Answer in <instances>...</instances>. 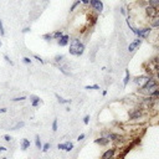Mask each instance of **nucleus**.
I'll list each match as a JSON object with an SVG mask.
<instances>
[{"label": "nucleus", "instance_id": "cd10ccee", "mask_svg": "<svg viewBox=\"0 0 159 159\" xmlns=\"http://www.w3.org/2000/svg\"><path fill=\"white\" fill-rule=\"evenodd\" d=\"M0 35L4 36L5 35V30H4V25H2V20L0 19Z\"/></svg>", "mask_w": 159, "mask_h": 159}, {"label": "nucleus", "instance_id": "e433bc0d", "mask_svg": "<svg viewBox=\"0 0 159 159\" xmlns=\"http://www.w3.org/2000/svg\"><path fill=\"white\" fill-rule=\"evenodd\" d=\"M84 137H86V135H84V134H83V133H82V134H80V135H78V138H77V140H78V142H80V140H82V139H83V138H84Z\"/></svg>", "mask_w": 159, "mask_h": 159}, {"label": "nucleus", "instance_id": "a878e982", "mask_svg": "<svg viewBox=\"0 0 159 159\" xmlns=\"http://www.w3.org/2000/svg\"><path fill=\"white\" fill-rule=\"evenodd\" d=\"M57 128H58V125H57V118H55V119H53V122H52V130H53V132H56V130H57Z\"/></svg>", "mask_w": 159, "mask_h": 159}, {"label": "nucleus", "instance_id": "b1692460", "mask_svg": "<svg viewBox=\"0 0 159 159\" xmlns=\"http://www.w3.org/2000/svg\"><path fill=\"white\" fill-rule=\"evenodd\" d=\"M73 149V143H71V142H67V145H66V152H71Z\"/></svg>", "mask_w": 159, "mask_h": 159}, {"label": "nucleus", "instance_id": "aec40b11", "mask_svg": "<svg viewBox=\"0 0 159 159\" xmlns=\"http://www.w3.org/2000/svg\"><path fill=\"white\" fill-rule=\"evenodd\" d=\"M81 5V1H78V0H76L72 5H71V7H70V11H75L76 10V7H78Z\"/></svg>", "mask_w": 159, "mask_h": 159}, {"label": "nucleus", "instance_id": "f257e3e1", "mask_svg": "<svg viewBox=\"0 0 159 159\" xmlns=\"http://www.w3.org/2000/svg\"><path fill=\"white\" fill-rule=\"evenodd\" d=\"M84 43L81 42V40L78 37H73L71 40V43H70V48H68V52L70 55L72 56H82L83 52H84Z\"/></svg>", "mask_w": 159, "mask_h": 159}, {"label": "nucleus", "instance_id": "c85d7f7f", "mask_svg": "<svg viewBox=\"0 0 159 159\" xmlns=\"http://www.w3.org/2000/svg\"><path fill=\"white\" fill-rule=\"evenodd\" d=\"M66 145H67V142H65V143H60V144L57 145V148L61 149V150H65V149H66Z\"/></svg>", "mask_w": 159, "mask_h": 159}, {"label": "nucleus", "instance_id": "7ed1b4c3", "mask_svg": "<svg viewBox=\"0 0 159 159\" xmlns=\"http://www.w3.org/2000/svg\"><path fill=\"white\" fill-rule=\"evenodd\" d=\"M143 116V108L142 107H135L133 109H130L129 112V119L130 120H137L139 118H142Z\"/></svg>", "mask_w": 159, "mask_h": 159}, {"label": "nucleus", "instance_id": "58836bf2", "mask_svg": "<svg viewBox=\"0 0 159 159\" xmlns=\"http://www.w3.org/2000/svg\"><path fill=\"white\" fill-rule=\"evenodd\" d=\"M5 150H7V148H5V147L0 145V153H1V152H5Z\"/></svg>", "mask_w": 159, "mask_h": 159}, {"label": "nucleus", "instance_id": "c756f323", "mask_svg": "<svg viewBox=\"0 0 159 159\" xmlns=\"http://www.w3.org/2000/svg\"><path fill=\"white\" fill-rule=\"evenodd\" d=\"M4 60H5V61H6V62H7V63H10V65H11V66H14V62H12V61H11V60H10V57H9V56H7V55H4Z\"/></svg>", "mask_w": 159, "mask_h": 159}, {"label": "nucleus", "instance_id": "79ce46f5", "mask_svg": "<svg viewBox=\"0 0 159 159\" xmlns=\"http://www.w3.org/2000/svg\"><path fill=\"white\" fill-rule=\"evenodd\" d=\"M1 159H7V158H1Z\"/></svg>", "mask_w": 159, "mask_h": 159}, {"label": "nucleus", "instance_id": "f03ea898", "mask_svg": "<svg viewBox=\"0 0 159 159\" xmlns=\"http://www.w3.org/2000/svg\"><path fill=\"white\" fill-rule=\"evenodd\" d=\"M127 24H128V26H129V29L132 30V32L133 34H135L139 39H148L149 37V35L152 34V27L150 26H144V27H133L128 21H127Z\"/></svg>", "mask_w": 159, "mask_h": 159}, {"label": "nucleus", "instance_id": "7c9ffc66", "mask_svg": "<svg viewBox=\"0 0 159 159\" xmlns=\"http://www.w3.org/2000/svg\"><path fill=\"white\" fill-rule=\"evenodd\" d=\"M22 62L26 63V65H30L31 63V58L30 57H22Z\"/></svg>", "mask_w": 159, "mask_h": 159}, {"label": "nucleus", "instance_id": "393cba45", "mask_svg": "<svg viewBox=\"0 0 159 159\" xmlns=\"http://www.w3.org/2000/svg\"><path fill=\"white\" fill-rule=\"evenodd\" d=\"M84 88L86 89H99V86L98 84H91V86H86Z\"/></svg>", "mask_w": 159, "mask_h": 159}, {"label": "nucleus", "instance_id": "a211bd4d", "mask_svg": "<svg viewBox=\"0 0 159 159\" xmlns=\"http://www.w3.org/2000/svg\"><path fill=\"white\" fill-rule=\"evenodd\" d=\"M63 60H65V56H63V55H56L55 58H53L55 63H60V65L63 62Z\"/></svg>", "mask_w": 159, "mask_h": 159}, {"label": "nucleus", "instance_id": "37998d69", "mask_svg": "<svg viewBox=\"0 0 159 159\" xmlns=\"http://www.w3.org/2000/svg\"><path fill=\"white\" fill-rule=\"evenodd\" d=\"M0 46H1V41H0Z\"/></svg>", "mask_w": 159, "mask_h": 159}, {"label": "nucleus", "instance_id": "4c0bfd02", "mask_svg": "<svg viewBox=\"0 0 159 159\" xmlns=\"http://www.w3.org/2000/svg\"><path fill=\"white\" fill-rule=\"evenodd\" d=\"M120 14H122V15H125V14H127V11H125L124 7H120Z\"/></svg>", "mask_w": 159, "mask_h": 159}, {"label": "nucleus", "instance_id": "ddd939ff", "mask_svg": "<svg viewBox=\"0 0 159 159\" xmlns=\"http://www.w3.org/2000/svg\"><path fill=\"white\" fill-rule=\"evenodd\" d=\"M55 97L57 98V102H58L60 104H70V103L72 102L71 99H65L63 97H61V96H60V94H57V93L55 94Z\"/></svg>", "mask_w": 159, "mask_h": 159}, {"label": "nucleus", "instance_id": "412c9836", "mask_svg": "<svg viewBox=\"0 0 159 159\" xmlns=\"http://www.w3.org/2000/svg\"><path fill=\"white\" fill-rule=\"evenodd\" d=\"M24 125H25V123H24V122H19V123H16L11 129H12V130H16V129H19V128H22Z\"/></svg>", "mask_w": 159, "mask_h": 159}, {"label": "nucleus", "instance_id": "f8f14e48", "mask_svg": "<svg viewBox=\"0 0 159 159\" xmlns=\"http://www.w3.org/2000/svg\"><path fill=\"white\" fill-rule=\"evenodd\" d=\"M149 26H150L152 29H159V15H157V16L153 17V19H150Z\"/></svg>", "mask_w": 159, "mask_h": 159}, {"label": "nucleus", "instance_id": "423d86ee", "mask_svg": "<svg viewBox=\"0 0 159 159\" xmlns=\"http://www.w3.org/2000/svg\"><path fill=\"white\" fill-rule=\"evenodd\" d=\"M140 45H142V39H139V37L134 39V40L128 45V52H134Z\"/></svg>", "mask_w": 159, "mask_h": 159}, {"label": "nucleus", "instance_id": "473e14b6", "mask_svg": "<svg viewBox=\"0 0 159 159\" xmlns=\"http://www.w3.org/2000/svg\"><path fill=\"white\" fill-rule=\"evenodd\" d=\"M83 123H84V124H88V123H89V116H88V114L83 117Z\"/></svg>", "mask_w": 159, "mask_h": 159}, {"label": "nucleus", "instance_id": "4468645a", "mask_svg": "<svg viewBox=\"0 0 159 159\" xmlns=\"http://www.w3.org/2000/svg\"><path fill=\"white\" fill-rule=\"evenodd\" d=\"M129 81H130V73H129V70L125 68V76H124V78H123V86L127 87L128 83H129Z\"/></svg>", "mask_w": 159, "mask_h": 159}, {"label": "nucleus", "instance_id": "6ab92c4d", "mask_svg": "<svg viewBox=\"0 0 159 159\" xmlns=\"http://www.w3.org/2000/svg\"><path fill=\"white\" fill-rule=\"evenodd\" d=\"M35 145H36L37 149H42V143H41V139H40V135L39 134L35 137Z\"/></svg>", "mask_w": 159, "mask_h": 159}, {"label": "nucleus", "instance_id": "a19ab883", "mask_svg": "<svg viewBox=\"0 0 159 159\" xmlns=\"http://www.w3.org/2000/svg\"><path fill=\"white\" fill-rule=\"evenodd\" d=\"M6 111H7L6 108H0V113H5Z\"/></svg>", "mask_w": 159, "mask_h": 159}, {"label": "nucleus", "instance_id": "39448f33", "mask_svg": "<svg viewBox=\"0 0 159 159\" xmlns=\"http://www.w3.org/2000/svg\"><path fill=\"white\" fill-rule=\"evenodd\" d=\"M144 14H145V17L153 19V17H155L157 15H159V10L155 9V7H153V6L147 5V6L144 7Z\"/></svg>", "mask_w": 159, "mask_h": 159}, {"label": "nucleus", "instance_id": "ea45409f", "mask_svg": "<svg viewBox=\"0 0 159 159\" xmlns=\"http://www.w3.org/2000/svg\"><path fill=\"white\" fill-rule=\"evenodd\" d=\"M155 80L159 82V72H155Z\"/></svg>", "mask_w": 159, "mask_h": 159}, {"label": "nucleus", "instance_id": "5701e85b", "mask_svg": "<svg viewBox=\"0 0 159 159\" xmlns=\"http://www.w3.org/2000/svg\"><path fill=\"white\" fill-rule=\"evenodd\" d=\"M25 99H26L25 96H20V97H15V98H12L11 101H12V102H21V101H25Z\"/></svg>", "mask_w": 159, "mask_h": 159}, {"label": "nucleus", "instance_id": "2f4dec72", "mask_svg": "<svg viewBox=\"0 0 159 159\" xmlns=\"http://www.w3.org/2000/svg\"><path fill=\"white\" fill-rule=\"evenodd\" d=\"M34 57H35V58H36V60H37L40 63H45V61H43V60H42V58L39 56V55H34Z\"/></svg>", "mask_w": 159, "mask_h": 159}, {"label": "nucleus", "instance_id": "f704fd0d", "mask_svg": "<svg viewBox=\"0 0 159 159\" xmlns=\"http://www.w3.org/2000/svg\"><path fill=\"white\" fill-rule=\"evenodd\" d=\"M11 139H12V138H11L9 134H5V135H4V140H6V142H10Z\"/></svg>", "mask_w": 159, "mask_h": 159}, {"label": "nucleus", "instance_id": "9d476101", "mask_svg": "<svg viewBox=\"0 0 159 159\" xmlns=\"http://www.w3.org/2000/svg\"><path fill=\"white\" fill-rule=\"evenodd\" d=\"M94 143H96V144H99V145H102V147H104V145H108V144L111 143V140H109L108 138H106V137H98L97 139H94Z\"/></svg>", "mask_w": 159, "mask_h": 159}, {"label": "nucleus", "instance_id": "c9c22d12", "mask_svg": "<svg viewBox=\"0 0 159 159\" xmlns=\"http://www.w3.org/2000/svg\"><path fill=\"white\" fill-rule=\"evenodd\" d=\"M81 1V4H84V5H89V0H78Z\"/></svg>", "mask_w": 159, "mask_h": 159}, {"label": "nucleus", "instance_id": "9b49d317", "mask_svg": "<svg viewBox=\"0 0 159 159\" xmlns=\"http://www.w3.org/2000/svg\"><path fill=\"white\" fill-rule=\"evenodd\" d=\"M30 101H31V106H32L34 108L39 107V106H40V103H41L40 97H37V96H35V94H31V96H30Z\"/></svg>", "mask_w": 159, "mask_h": 159}, {"label": "nucleus", "instance_id": "0eeeda50", "mask_svg": "<svg viewBox=\"0 0 159 159\" xmlns=\"http://www.w3.org/2000/svg\"><path fill=\"white\" fill-rule=\"evenodd\" d=\"M68 42H70V35H62L58 40H57V45L58 46H61V47H65V46H67L68 45Z\"/></svg>", "mask_w": 159, "mask_h": 159}, {"label": "nucleus", "instance_id": "1a4fd4ad", "mask_svg": "<svg viewBox=\"0 0 159 159\" xmlns=\"http://www.w3.org/2000/svg\"><path fill=\"white\" fill-rule=\"evenodd\" d=\"M149 76H145V75H143V76H137V77H134V80H133V83L134 84H137V86H142L145 81H147V78H148Z\"/></svg>", "mask_w": 159, "mask_h": 159}, {"label": "nucleus", "instance_id": "bb28decb", "mask_svg": "<svg viewBox=\"0 0 159 159\" xmlns=\"http://www.w3.org/2000/svg\"><path fill=\"white\" fill-rule=\"evenodd\" d=\"M50 147H51V144L50 143H45V144H42V152H47L48 149H50Z\"/></svg>", "mask_w": 159, "mask_h": 159}, {"label": "nucleus", "instance_id": "f3484780", "mask_svg": "<svg viewBox=\"0 0 159 159\" xmlns=\"http://www.w3.org/2000/svg\"><path fill=\"white\" fill-rule=\"evenodd\" d=\"M62 35H63V32H62L61 30H56V31L52 32V39H53V40H58Z\"/></svg>", "mask_w": 159, "mask_h": 159}, {"label": "nucleus", "instance_id": "4be33fe9", "mask_svg": "<svg viewBox=\"0 0 159 159\" xmlns=\"http://www.w3.org/2000/svg\"><path fill=\"white\" fill-rule=\"evenodd\" d=\"M42 39H43L45 41H51V40H53V39H52V34H45V35H42Z\"/></svg>", "mask_w": 159, "mask_h": 159}, {"label": "nucleus", "instance_id": "20e7f679", "mask_svg": "<svg viewBox=\"0 0 159 159\" xmlns=\"http://www.w3.org/2000/svg\"><path fill=\"white\" fill-rule=\"evenodd\" d=\"M89 6L97 12V14H101L104 9V5L102 2V0H89Z\"/></svg>", "mask_w": 159, "mask_h": 159}, {"label": "nucleus", "instance_id": "72a5a7b5", "mask_svg": "<svg viewBox=\"0 0 159 159\" xmlns=\"http://www.w3.org/2000/svg\"><path fill=\"white\" fill-rule=\"evenodd\" d=\"M30 31H31V29H30V27H24V29L21 30V32H22V34H26V32H30Z\"/></svg>", "mask_w": 159, "mask_h": 159}, {"label": "nucleus", "instance_id": "2eb2a0df", "mask_svg": "<svg viewBox=\"0 0 159 159\" xmlns=\"http://www.w3.org/2000/svg\"><path fill=\"white\" fill-rule=\"evenodd\" d=\"M29 147H30V140L26 139V138H24L21 140V149L22 150H26V149H29Z\"/></svg>", "mask_w": 159, "mask_h": 159}, {"label": "nucleus", "instance_id": "dca6fc26", "mask_svg": "<svg viewBox=\"0 0 159 159\" xmlns=\"http://www.w3.org/2000/svg\"><path fill=\"white\" fill-rule=\"evenodd\" d=\"M147 4L149 6H153V7L159 10V0H147Z\"/></svg>", "mask_w": 159, "mask_h": 159}, {"label": "nucleus", "instance_id": "6e6552de", "mask_svg": "<svg viewBox=\"0 0 159 159\" xmlns=\"http://www.w3.org/2000/svg\"><path fill=\"white\" fill-rule=\"evenodd\" d=\"M117 152V148H111V149H107L103 154H102V159H113L114 154Z\"/></svg>", "mask_w": 159, "mask_h": 159}]
</instances>
